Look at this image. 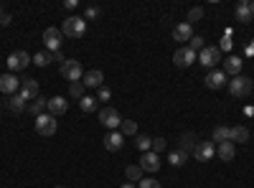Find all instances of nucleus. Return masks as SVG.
I'll return each mask as SVG.
<instances>
[{
	"mask_svg": "<svg viewBox=\"0 0 254 188\" xmlns=\"http://www.w3.org/2000/svg\"><path fill=\"white\" fill-rule=\"evenodd\" d=\"M61 33L66 36V38H81L84 33H87V18L69 15V18L61 23Z\"/></svg>",
	"mask_w": 254,
	"mask_h": 188,
	"instance_id": "1",
	"label": "nucleus"
},
{
	"mask_svg": "<svg viewBox=\"0 0 254 188\" xmlns=\"http://www.w3.org/2000/svg\"><path fill=\"white\" fill-rule=\"evenodd\" d=\"M252 89H254V81H252L249 76H244V74L231 76V79H229V94H231V97H237V99L249 97V94H252Z\"/></svg>",
	"mask_w": 254,
	"mask_h": 188,
	"instance_id": "2",
	"label": "nucleus"
},
{
	"mask_svg": "<svg viewBox=\"0 0 254 188\" xmlns=\"http://www.w3.org/2000/svg\"><path fill=\"white\" fill-rule=\"evenodd\" d=\"M61 76L66 81H71V84H74V81H81L84 79V66L79 64L76 59H66L61 64Z\"/></svg>",
	"mask_w": 254,
	"mask_h": 188,
	"instance_id": "3",
	"label": "nucleus"
},
{
	"mask_svg": "<svg viewBox=\"0 0 254 188\" xmlns=\"http://www.w3.org/2000/svg\"><path fill=\"white\" fill-rule=\"evenodd\" d=\"M56 127H59V122H56L54 115L44 112L41 117H36V132H38L41 137H51V135L56 132Z\"/></svg>",
	"mask_w": 254,
	"mask_h": 188,
	"instance_id": "4",
	"label": "nucleus"
},
{
	"mask_svg": "<svg viewBox=\"0 0 254 188\" xmlns=\"http://www.w3.org/2000/svg\"><path fill=\"white\" fill-rule=\"evenodd\" d=\"M221 61V51H219V46H206V49H201L198 51V64L201 66H206L208 71L214 69L216 64Z\"/></svg>",
	"mask_w": 254,
	"mask_h": 188,
	"instance_id": "5",
	"label": "nucleus"
},
{
	"mask_svg": "<svg viewBox=\"0 0 254 188\" xmlns=\"http://www.w3.org/2000/svg\"><path fill=\"white\" fill-rule=\"evenodd\" d=\"M196 61H198V54L190 51L188 46H183V49H178V51L173 54V64H176L178 69H188L190 64H196Z\"/></svg>",
	"mask_w": 254,
	"mask_h": 188,
	"instance_id": "6",
	"label": "nucleus"
},
{
	"mask_svg": "<svg viewBox=\"0 0 254 188\" xmlns=\"http://www.w3.org/2000/svg\"><path fill=\"white\" fill-rule=\"evenodd\" d=\"M31 61H33V59H31L26 51H20V49H18V51H13V54L8 56L5 64H8V69H10V74H13V71H23V69L31 64Z\"/></svg>",
	"mask_w": 254,
	"mask_h": 188,
	"instance_id": "7",
	"label": "nucleus"
},
{
	"mask_svg": "<svg viewBox=\"0 0 254 188\" xmlns=\"http://www.w3.org/2000/svg\"><path fill=\"white\" fill-rule=\"evenodd\" d=\"M193 158L198 163H208V160H214L216 158V142H198L196 148H193Z\"/></svg>",
	"mask_w": 254,
	"mask_h": 188,
	"instance_id": "8",
	"label": "nucleus"
},
{
	"mask_svg": "<svg viewBox=\"0 0 254 188\" xmlns=\"http://www.w3.org/2000/svg\"><path fill=\"white\" fill-rule=\"evenodd\" d=\"M99 122L107 130H115V127H120V125H122V117H120V112L115 107H102L99 110Z\"/></svg>",
	"mask_w": 254,
	"mask_h": 188,
	"instance_id": "9",
	"label": "nucleus"
},
{
	"mask_svg": "<svg viewBox=\"0 0 254 188\" xmlns=\"http://www.w3.org/2000/svg\"><path fill=\"white\" fill-rule=\"evenodd\" d=\"M44 44H46V49H49L51 54H56V51L61 49V44H64L61 28H46V31H44Z\"/></svg>",
	"mask_w": 254,
	"mask_h": 188,
	"instance_id": "10",
	"label": "nucleus"
},
{
	"mask_svg": "<svg viewBox=\"0 0 254 188\" xmlns=\"http://www.w3.org/2000/svg\"><path fill=\"white\" fill-rule=\"evenodd\" d=\"M229 84V76L224 74V69H211L206 74V87L208 89H224Z\"/></svg>",
	"mask_w": 254,
	"mask_h": 188,
	"instance_id": "11",
	"label": "nucleus"
},
{
	"mask_svg": "<svg viewBox=\"0 0 254 188\" xmlns=\"http://www.w3.org/2000/svg\"><path fill=\"white\" fill-rule=\"evenodd\" d=\"M137 165H140L145 173H158V171H160V155H155L153 150H150V153H142Z\"/></svg>",
	"mask_w": 254,
	"mask_h": 188,
	"instance_id": "12",
	"label": "nucleus"
},
{
	"mask_svg": "<svg viewBox=\"0 0 254 188\" xmlns=\"http://www.w3.org/2000/svg\"><path fill=\"white\" fill-rule=\"evenodd\" d=\"M0 92L13 97L15 92H20V79L15 74H3V76H0Z\"/></svg>",
	"mask_w": 254,
	"mask_h": 188,
	"instance_id": "13",
	"label": "nucleus"
},
{
	"mask_svg": "<svg viewBox=\"0 0 254 188\" xmlns=\"http://www.w3.org/2000/svg\"><path fill=\"white\" fill-rule=\"evenodd\" d=\"M122 145H125V135H122L120 130H112V132H107V137H104V148H107L110 153H117V150H122Z\"/></svg>",
	"mask_w": 254,
	"mask_h": 188,
	"instance_id": "14",
	"label": "nucleus"
},
{
	"mask_svg": "<svg viewBox=\"0 0 254 188\" xmlns=\"http://www.w3.org/2000/svg\"><path fill=\"white\" fill-rule=\"evenodd\" d=\"M242 66H244V61H242L239 56H229V59L224 61V74H226V76H239V74H242Z\"/></svg>",
	"mask_w": 254,
	"mask_h": 188,
	"instance_id": "15",
	"label": "nucleus"
},
{
	"mask_svg": "<svg viewBox=\"0 0 254 188\" xmlns=\"http://www.w3.org/2000/svg\"><path fill=\"white\" fill-rule=\"evenodd\" d=\"M102 81H104V74H102L99 69H92V71L84 74L81 84H84V87H92V89H99V87H102Z\"/></svg>",
	"mask_w": 254,
	"mask_h": 188,
	"instance_id": "16",
	"label": "nucleus"
},
{
	"mask_svg": "<svg viewBox=\"0 0 254 188\" xmlns=\"http://www.w3.org/2000/svg\"><path fill=\"white\" fill-rule=\"evenodd\" d=\"M66 110H69V102L64 99V97H51L49 99V115L59 117V115H64Z\"/></svg>",
	"mask_w": 254,
	"mask_h": 188,
	"instance_id": "17",
	"label": "nucleus"
},
{
	"mask_svg": "<svg viewBox=\"0 0 254 188\" xmlns=\"http://www.w3.org/2000/svg\"><path fill=\"white\" fill-rule=\"evenodd\" d=\"M18 94H23L26 99H38V81H36V79L20 81V92H18Z\"/></svg>",
	"mask_w": 254,
	"mask_h": 188,
	"instance_id": "18",
	"label": "nucleus"
},
{
	"mask_svg": "<svg viewBox=\"0 0 254 188\" xmlns=\"http://www.w3.org/2000/svg\"><path fill=\"white\" fill-rule=\"evenodd\" d=\"M190 38H193V26L186 23V20L173 28V41H190Z\"/></svg>",
	"mask_w": 254,
	"mask_h": 188,
	"instance_id": "19",
	"label": "nucleus"
},
{
	"mask_svg": "<svg viewBox=\"0 0 254 188\" xmlns=\"http://www.w3.org/2000/svg\"><path fill=\"white\" fill-rule=\"evenodd\" d=\"M216 155L224 160V163H231L237 155V148H234V142H221L219 148H216Z\"/></svg>",
	"mask_w": 254,
	"mask_h": 188,
	"instance_id": "20",
	"label": "nucleus"
},
{
	"mask_svg": "<svg viewBox=\"0 0 254 188\" xmlns=\"http://www.w3.org/2000/svg\"><path fill=\"white\" fill-rule=\"evenodd\" d=\"M229 142H249V130L237 125V127H229Z\"/></svg>",
	"mask_w": 254,
	"mask_h": 188,
	"instance_id": "21",
	"label": "nucleus"
},
{
	"mask_svg": "<svg viewBox=\"0 0 254 188\" xmlns=\"http://www.w3.org/2000/svg\"><path fill=\"white\" fill-rule=\"evenodd\" d=\"M234 15H237V20L239 23H249L252 20V10H249V0H242V3L234 8Z\"/></svg>",
	"mask_w": 254,
	"mask_h": 188,
	"instance_id": "22",
	"label": "nucleus"
},
{
	"mask_svg": "<svg viewBox=\"0 0 254 188\" xmlns=\"http://www.w3.org/2000/svg\"><path fill=\"white\" fill-rule=\"evenodd\" d=\"M26 102H28V99H26L23 94H13L10 102H8V110H10L13 115H20V112L26 110Z\"/></svg>",
	"mask_w": 254,
	"mask_h": 188,
	"instance_id": "23",
	"label": "nucleus"
},
{
	"mask_svg": "<svg viewBox=\"0 0 254 188\" xmlns=\"http://www.w3.org/2000/svg\"><path fill=\"white\" fill-rule=\"evenodd\" d=\"M168 163H171L173 168H181L183 163H188V153H183L181 148H178V150H173V153H168Z\"/></svg>",
	"mask_w": 254,
	"mask_h": 188,
	"instance_id": "24",
	"label": "nucleus"
},
{
	"mask_svg": "<svg viewBox=\"0 0 254 188\" xmlns=\"http://www.w3.org/2000/svg\"><path fill=\"white\" fill-rule=\"evenodd\" d=\"M46 110H49V99H44V97H38V99L31 104V107H28V112H31L33 117H41Z\"/></svg>",
	"mask_w": 254,
	"mask_h": 188,
	"instance_id": "25",
	"label": "nucleus"
},
{
	"mask_svg": "<svg viewBox=\"0 0 254 188\" xmlns=\"http://www.w3.org/2000/svg\"><path fill=\"white\" fill-rule=\"evenodd\" d=\"M125 173H127V181H132V183H140L145 176V171L140 168V165H127V168H125Z\"/></svg>",
	"mask_w": 254,
	"mask_h": 188,
	"instance_id": "26",
	"label": "nucleus"
},
{
	"mask_svg": "<svg viewBox=\"0 0 254 188\" xmlns=\"http://www.w3.org/2000/svg\"><path fill=\"white\" fill-rule=\"evenodd\" d=\"M211 142H229V127H224V125H219V127H214V135H211Z\"/></svg>",
	"mask_w": 254,
	"mask_h": 188,
	"instance_id": "27",
	"label": "nucleus"
},
{
	"mask_svg": "<svg viewBox=\"0 0 254 188\" xmlns=\"http://www.w3.org/2000/svg\"><path fill=\"white\" fill-rule=\"evenodd\" d=\"M120 132H122L125 137L137 135V122H135V120H122V125H120Z\"/></svg>",
	"mask_w": 254,
	"mask_h": 188,
	"instance_id": "28",
	"label": "nucleus"
},
{
	"mask_svg": "<svg viewBox=\"0 0 254 188\" xmlns=\"http://www.w3.org/2000/svg\"><path fill=\"white\" fill-rule=\"evenodd\" d=\"M79 110L81 112H94L97 110V99L94 97H81L79 99Z\"/></svg>",
	"mask_w": 254,
	"mask_h": 188,
	"instance_id": "29",
	"label": "nucleus"
},
{
	"mask_svg": "<svg viewBox=\"0 0 254 188\" xmlns=\"http://www.w3.org/2000/svg\"><path fill=\"white\" fill-rule=\"evenodd\" d=\"M193 140H196V135H193V132H190V135H183V137H181V150H183V153L193 150L196 145H198V142H193Z\"/></svg>",
	"mask_w": 254,
	"mask_h": 188,
	"instance_id": "30",
	"label": "nucleus"
},
{
	"mask_svg": "<svg viewBox=\"0 0 254 188\" xmlns=\"http://www.w3.org/2000/svg\"><path fill=\"white\" fill-rule=\"evenodd\" d=\"M137 148H140L142 153H150V150H153V137L140 135V137H137Z\"/></svg>",
	"mask_w": 254,
	"mask_h": 188,
	"instance_id": "31",
	"label": "nucleus"
},
{
	"mask_svg": "<svg viewBox=\"0 0 254 188\" xmlns=\"http://www.w3.org/2000/svg\"><path fill=\"white\" fill-rule=\"evenodd\" d=\"M201 18H203V8H201V5H196V8H190V10H188V20H186V23L193 26L196 20H201Z\"/></svg>",
	"mask_w": 254,
	"mask_h": 188,
	"instance_id": "32",
	"label": "nucleus"
},
{
	"mask_svg": "<svg viewBox=\"0 0 254 188\" xmlns=\"http://www.w3.org/2000/svg\"><path fill=\"white\" fill-rule=\"evenodd\" d=\"M33 64H36V66H49V64H51V54H46V51L36 54V56H33Z\"/></svg>",
	"mask_w": 254,
	"mask_h": 188,
	"instance_id": "33",
	"label": "nucleus"
},
{
	"mask_svg": "<svg viewBox=\"0 0 254 188\" xmlns=\"http://www.w3.org/2000/svg\"><path fill=\"white\" fill-rule=\"evenodd\" d=\"M188 49H190V51H201V49H206V44H203V38L193 33V38L188 41Z\"/></svg>",
	"mask_w": 254,
	"mask_h": 188,
	"instance_id": "34",
	"label": "nucleus"
},
{
	"mask_svg": "<svg viewBox=\"0 0 254 188\" xmlns=\"http://www.w3.org/2000/svg\"><path fill=\"white\" fill-rule=\"evenodd\" d=\"M231 46H234V41H231V31H226L224 38H221V44H219V51H231Z\"/></svg>",
	"mask_w": 254,
	"mask_h": 188,
	"instance_id": "35",
	"label": "nucleus"
},
{
	"mask_svg": "<svg viewBox=\"0 0 254 188\" xmlns=\"http://www.w3.org/2000/svg\"><path fill=\"white\" fill-rule=\"evenodd\" d=\"M137 188H163V186H160V181H155V178H147V176H145V178L137 183Z\"/></svg>",
	"mask_w": 254,
	"mask_h": 188,
	"instance_id": "36",
	"label": "nucleus"
},
{
	"mask_svg": "<svg viewBox=\"0 0 254 188\" xmlns=\"http://www.w3.org/2000/svg\"><path fill=\"white\" fill-rule=\"evenodd\" d=\"M168 148V142H165V137H153V153L158 155V153H163Z\"/></svg>",
	"mask_w": 254,
	"mask_h": 188,
	"instance_id": "37",
	"label": "nucleus"
},
{
	"mask_svg": "<svg viewBox=\"0 0 254 188\" xmlns=\"http://www.w3.org/2000/svg\"><path fill=\"white\" fill-rule=\"evenodd\" d=\"M69 94H71V97H76V99H81V97H84V84H81V81H74L71 89H69Z\"/></svg>",
	"mask_w": 254,
	"mask_h": 188,
	"instance_id": "38",
	"label": "nucleus"
},
{
	"mask_svg": "<svg viewBox=\"0 0 254 188\" xmlns=\"http://www.w3.org/2000/svg\"><path fill=\"white\" fill-rule=\"evenodd\" d=\"M110 97H112V92H110L107 87H99V94H97V102H110Z\"/></svg>",
	"mask_w": 254,
	"mask_h": 188,
	"instance_id": "39",
	"label": "nucleus"
},
{
	"mask_svg": "<svg viewBox=\"0 0 254 188\" xmlns=\"http://www.w3.org/2000/svg\"><path fill=\"white\" fill-rule=\"evenodd\" d=\"M97 15H99V8H94V5H92V8H87V18H89V20H94Z\"/></svg>",
	"mask_w": 254,
	"mask_h": 188,
	"instance_id": "40",
	"label": "nucleus"
},
{
	"mask_svg": "<svg viewBox=\"0 0 254 188\" xmlns=\"http://www.w3.org/2000/svg\"><path fill=\"white\" fill-rule=\"evenodd\" d=\"M10 20H13V18H10L8 13H3V15H0V26H10Z\"/></svg>",
	"mask_w": 254,
	"mask_h": 188,
	"instance_id": "41",
	"label": "nucleus"
},
{
	"mask_svg": "<svg viewBox=\"0 0 254 188\" xmlns=\"http://www.w3.org/2000/svg\"><path fill=\"white\" fill-rule=\"evenodd\" d=\"M64 8H66V10H74V8H76V0H66V3H64Z\"/></svg>",
	"mask_w": 254,
	"mask_h": 188,
	"instance_id": "42",
	"label": "nucleus"
},
{
	"mask_svg": "<svg viewBox=\"0 0 254 188\" xmlns=\"http://www.w3.org/2000/svg\"><path fill=\"white\" fill-rule=\"evenodd\" d=\"M51 59H54V61H61V64H64V61H66V59H64V56H61V51H56V54H51Z\"/></svg>",
	"mask_w": 254,
	"mask_h": 188,
	"instance_id": "43",
	"label": "nucleus"
},
{
	"mask_svg": "<svg viewBox=\"0 0 254 188\" xmlns=\"http://www.w3.org/2000/svg\"><path fill=\"white\" fill-rule=\"evenodd\" d=\"M120 188H137V186H135V183H122Z\"/></svg>",
	"mask_w": 254,
	"mask_h": 188,
	"instance_id": "44",
	"label": "nucleus"
},
{
	"mask_svg": "<svg viewBox=\"0 0 254 188\" xmlns=\"http://www.w3.org/2000/svg\"><path fill=\"white\" fill-rule=\"evenodd\" d=\"M249 10H252V15H254V0H252V3H249Z\"/></svg>",
	"mask_w": 254,
	"mask_h": 188,
	"instance_id": "45",
	"label": "nucleus"
},
{
	"mask_svg": "<svg viewBox=\"0 0 254 188\" xmlns=\"http://www.w3.org/2000/svg\"><path fill=\"white\" fill-rule=\"evenodd\" d=\"M0 15H3V8H0Z\"/></svg>",
	"mask_w": 254,
	"mask_h": 188,
	"instance_id": "46",
	"label": "nucleus"
},
{
	"mask_svg": "<svg viewBox=\"0 0 254 188\" xmlns=\"http://www.w3.org/2000/svg\"><path fill=\"white\" fill-rule=\"evenodd\" d=\"M56 188H64V186H56Z\"/></svg>",
	"mask_w": 254,
	"mask_h": 188,
	"instance_id": "47",
	"label": "nucleus"
}]
</instances>
